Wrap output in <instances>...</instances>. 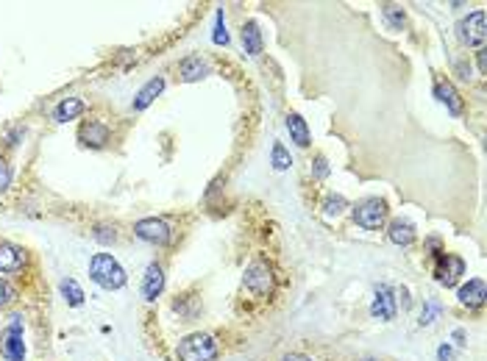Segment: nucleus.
I'll use <instances>...</instances> for the list:
<instances>
[{
    "label": "nucleus",
    "mask_w": 487,
    "mask_h": 361,
    "mask_svg": "<svg viewBox=\"0 0 487 361\" xmlns=\"http://www.w3.org/2000/svg\"><path fill=\"white\" fill-rule=\"evenodd\" d=\"M178 361H215L220 356V345L209 334H189L175 348Z\"/></svg>",
    "instance_id": "1"
},
{
    "label": "nucleus",
    "mask_w": 487,
    "mask_h": 361,
    "mask_svg": "<svg viewBox=\"0 0 487 361\" xmlns=\"http://www.w3.org/2000/svg\"><path fill=\"white\" fill-rule=\"evenodd\" d=\"M89 275L98 287L103 289H120L126 284V270L117 264L114 256L109 253H95L92 261H89Z\"/></svg>",
    "instance_id": "2"
},
{
    "label": "nucleus",
    "mask_w": 487,
    "mask_h": 361,
    "mask_svg": "<svg viewBox=\"0 0 487 361\" xmlns=\"http://www.w3.org/2000/svg\"><path fill=\"white\" fill-rule=\"evenodd\" d=\"M387 219V203L379 198H368L362 203L354 206V222L365 231H379Z\"/></svg>",
    "instance_id": "3"
},
{
    "label": "nucleus",
    "mask_w": 487,
    "mask_h": 361,
    "mask_svg": "<svg viewBox=\"0 0 487 361\" xmlns=\"http://www.w3.org/2000/svg\"><path fill=\"white\" fill-rule=\"evenodd\" d=\"M243 284H245V289H248L251 294H256V297L270 294V292H273V270H270V264H267L265 259L251 261L248 270H245Z\"/></svg>",
    "instance_id": "4"
},
{
    "label": "nucleus",
    "mask_w": 487,
    "mask_h": 361,
    "mask_svg": "<svg viewBox=\"0 0 487 361\" xmlns=\"http://www.w3.org/2000/svg\"><path fill=\"white\" fill-rule=\"evenodd\" d=\"M0 353L8 361L25 359V345H22V317H14V322L3 331L0 336Z\"/></svg>",
    "instance_id": "5"
},
{
    "label": "nucleus",
    "mask_w": 487,
    "mask_h": 361,
    "mask_svg": "<svg viewBox=\"0 0 487 361\" xmlns=\"http://www.w3.org/2000/svg\"><path fill=\"white\" fill-rule=\"evenodd\" d=\"M487 28H485V11H474L468 14V20L460 22V39L468 48H482L485 45Z\"/></svg>",
    "instance_id": "6"
},
{
    "label": "nucleus",
    "mask_w": 487,
    "mask_h": 361,
    "mask_svg": "<svg viewBox=\"0 0 487 361\" xmlns=\"http://www.w3.org/2000/svg\"><path fill=\"white\" fill-rule=\"evenodd\" d=\"M134 233L142 239V242H151V245H167L170 242V228L164 219L156 217H148V219H140L134 225Z\"/></svg>",
    "instance_id": "7"
},
{
    "label": "nucleus",
    "mask_w": 487,
    "mask_h": 361,
    "mask_svg": "<svg viewBox=\"0 0 487 361\" xmlns=\"http://www.w3.org/2000/svg\"><path fill=\"white\" fill-rule=\"evenodd\" d=\"M440 259V264H437V281L443 284V287H454L457 281H460V275L465 273V264H462V259L460 256H451V253H440L437 256Z\"/></svg>",
    "instance_id": "8"
},
{
    "label": "nucleus",
    "mask_w": 487,
    "mask_h": 361,
    "mask_svg": "<svg viewBox=\"0 0 487 361\" xmlns=\"http://www.w3.org/2000/svg\"><path fill=\"white\" fill-rule=\"evenodd\" d=\"M371 314L382 322H390L396 317V294L390 287H379L373 294V306H371Z\"/></svg>",
    "instance_id": "9"
},
{
    "label": "nucleus",
    "mask_w": 487,
    "mask_h": 361,
    "mask_svg": "<svg viewBox=\"0 0 487 361\" xmlns=\"http://www.w3.org/2000/svg\"><path fill=\"white\" fill-rule=\"evenodd\" d=\"M25 250L11 245V242H0V273H17L25 267Z\"/></svg>",
    "instance_id": "10"
},
{
    "label": "nucleus",
    "mask_w": 487,
    "mask_h": 361,
    "mask_svg": "<svg viewBox=\"0 0 487 361\" xmlns=\"http://www.w3.org/2000/svg\"><path fill=\"white\" fill-rule=\"evenodd\" d=\"M79 139H81V144H86V147H103V144L109 142V128H106L103 123L89 120V123H84L81 125Z\"/></svg>",
    "instance_id": "11"
},
{
    "label": "nucleus",
    "mask_w": 487,
    "mask_h": 361,
    "mask_svg": "<svg viewBox=\"0 0 487 361\" xmlns=\"http://www.w3.org/2000/svg\"><path fill=\"white\" fill-rule=\"evenodd\" d=\"M162 89H164V78L159 75V78H151L140 92H137V97H134V111H145L159 95H162Z\"/></svg>",
    "instance_id": "12"
},
{
    "label": "nucleus",
    "mask_w": 487,
    "mask_h": 361,
    "mask_svg": "<svg viewBox=\"0 0 487 361\" xmlns=\"http://www.w3.org/2000/svg\"><path fill=\"white\" fill-rule=\"evenodd\" d=\"M434 95L446 103V109H448L451 114H462V109H465V106H462V97H460V92H457L448 81H437V83H434Z\"/></svg>",
    "instance_id": "13"
},
{
    "label": "nucleus",
    "mask_w": 487,
    "mask_h": 361,
    "mask_svg": "<svg viewBox=\"0 0 487 361\" xmlns=\"http://www.w3.org/2000/svg\"><path fill=\"white\" fill-rule=\"evenodd\" d=\"M164 289V273L159 264H151L148 270H145V281H142V294H145V300H156L159 294H162Z\"/></svg>",
    "instance_id": "14"
},
{
    "label": "nucleus",
    "mask_w": 487,
    "mask_h": 361,
    "mask_svg": "<svg viewBox=\"0 0 487 361\" xmlns=\"http://www.w3.org/2000/svg\"><path fill=\"white\" fill-rule=\"evenodd\" d=\"M460 303L468 306V308H479L485 303V281L482 278L468 281L465 287L460 289Z\"/></svg>",
    "instance_id": "15"
},
{
    "label": "nucleus",
    "mask_w": 487,
    "mask_h": 361,
    "mask_svg": "<svg viewBox=\"0 0 487 361\" xmlns=\"http://www.w3.org/2000/svg\"><path fill=\"white\" fill-rule=\"evenodd\" d=\"M84 100L81 97H65L59 106H56V111H53V120L56 123H67V120H76L79 114H84Z\"/></svg>",
    "instance_id": "16"
},
{
    "label": "nucleus",
    "mask_w": 487,
    "mask_h": 361,
    "mask_svg": "<svg viewBox=\"0 0 487 361\" xmlns=\"http://www.w3.org/2000/svg\"><path fill=\"white\" fill-rule=\"evenodd\" d=\"M287 131L298 147H309V128L301 114H287Z\"/></svg>",
    "instance_id": "17"
},
{
    "label": "nucleus",
    "mask_w": 487,
    "mask_h": 361,
    "mask_svg": "<svg viewBox=\"0 0 487 361\" xmlns=\"http://www.w3.org/2000/svg\"><path fill=\"white\" fill-rule=\"evenodd\" d=\"M206 72H209V67H206V62H201V56H187L181 62V81H187V83L201 81Z\"/></svg>",
    "instance_id": "18"
},
{
    "label": "nucleus",
    "mask_w": 487,
    "mask_h": 361,
    "mask_svg": "<svg viewBox=\"0 0 487 361\" xmlns=\"http://www.w3.org/2000/svg\"><path fill=\"white\" fill-rule=\"evenodd\" d=\"M387 233H390V242L404 245V247L415 242V225H412V222H406V219H393Z\"/></svg>",
    "instance_id": "19"
},
{
    "label": "nucleus",
    "mask_w": 487,
    "mask_h": 361,
    "mask_svg": "<svg viewBox=\"0 0 487 361\" xmlns=\"http://www.w3.org/2000/svg\"><path fill=\"white\" fill-rule=\"evenodd\" d=\"M243 45H245V53H251V56H259L262 53V31H259V25L253 20L243 25Z\"/></svg>",
    "instance_id": "20"
},
{
    "label": "nucleus",
    "mask_w": 487,
    "mask_h": 361,
    "mask_svg": "<svg viewBox=\"0 0 487 361\" xmlns=\"http://www.w3.org/2000/svg\"><path fill=\"white\" fill-rule=\"evenodd\" d=\"M62 294L67 297V303H70V306H81V303H84V292H81V287L73 281V278H65V281H62Z\"/></svg>",
    "instance_id": "21"
},
{
    "label": "nucleus",
    "mask_w": 487,
    "mask_h": 361,
    "mask_svg": "<svg viewBox=\"0 0 487 361\" xmlns=\"http://www.w3.org/2000/svg\"><path fill=\"white\" fill-rule=\"evenodd\" d=\"M270 161H273V167L276 170H290V164H293V158H290V153L284 150V144L276 142L273 144V153H270Z\"/></svg>",
    "instance_id": "22"
},
{
    "label": "nucleus",
    "mask_w": 487,
    "mask_h": 361,
    "mask_svg": "<svg viewBox=\"0 0 487 361\" xmlns=\"http://www.w3.org/2000/svg\"><path fill=\"white\" fill-rule=\"evenodd\" d=\"M345 209H348V200L340 198V195H328V198L323 200V212L328 217H340Z\"/></svg>",
    "instance_id": "23"
},
{
    "label": "nucleus",
    "mask_w": 487,
    "mask_h": 361,
    "mask_svg": "<svg viewBox=\"0 0 487 361\" xmlns=\"http://www.w3.org/2000/svg\"><path fill=\"white\" fill-rule=\"evenodd\" d=\"M382 11H385V20H387L393 28H401V25H404V11H401L399 6H385Z\"/></svg>",
    "instance_id": "24"
},
{
    "label": "nucleus",
    "mask_w": 487,
    "mask_h": 361,
    "mask_svg": "<svg viewBox=\"0 0 487 361\" xmlns=\"http://www.w3.org/2000/svg\"><path fill=\"white\" fill-rule=\"evenodd\" d=\"M437 314H440V303H437V300H429V303H426V308L420 311V325L434 322V320H437Z\"/></svg>",
    "instance_id": "25"
},
{
    "label": "nucleus",
    "mask_w": 487,
    "mask_h": 361,
    "mask_svg": "<svg viewBox=\"0 0 487 361\" xmlns=\"http://www.w3.org/2000/svg\"><path fill=\"white\" fill-rule=\"evenodd\" d=\"M14 300H17V292H14V287H11L8 281H3V278H0V308L11 306Z\"/></svg>",
    "instance_id": "26"
},
{
    "label": "nucleus",
    "mask_w": 487,
    "mask_h": 361,
    "mask_svg": "<svg viewBox=\"0 0 487 361\" xmlns=\"http://www.w3.org/2000/svg\"><path fill=\"white\" fill-rule=\"evenodd\" d=\"M212 39H215V45H229V34H226V22H223V11H218V25H215Z\"/></svg>",
    "instance_id": "27"
},
{
    "label": "nucleus",
    "mask_w": 487,
    "mask_h": 361,
    "mask_svg": "<svg viewBox=\"0 0 487 361\" xmlns=\"http://www.w3.org/2000/svg\"><path fill=\"white\" fill-rule=\"evenodd\" d=\"M92 236H95L98 242H103V245H109V242H114V239H117V233H114V228H109V225H98Z\"/></svg>",
    "instance_id": "28"
},
{
    "label": "nucleus",
    "mask_w": 487,
    "mask_h": 361,
    "mask_svg": "<svg viewBox=\"0 0 487 361\" xmlns=\"http://www.w3.org/2000/svg\"><path fill=\"white\" fill-rule=\"evenodd\" d=\"M11 186V167L6 158H0V192H6Z\"/></svg>",
    "instance_id": "29"
},
{
    "label": "nucleus",
    "mask_w": 487,
    "mask_h": 361,
    "mask_svg": "<svg viewBox=\"0 0 487 361\" xmlns=\"http://www.w3.org/2000/svg\"><path fill=\"white\" fill-rule=\"evenodd\" d=\"M315 175H318V178H326V175H328V164H326L323 156H315Z\"/></svg>",
    "instance_id": "30"
},
{
    "label": "nucleus",
    "mask_w": 487,
    "mask_h": 361,
    "mask_svg": "<svg viewBox=\"0 0 487 361\" xmlns=\"http://www.w3.org/2000/svg\"><path fill=\"white\" fill-rule=\"evenodd\" d=\"M476 64H479V72L485 75V72H487V50H485V48H479V50H476Z\"/></svg>",
    "instance_id": "31"
},
{
    "label": "nucleus",
    "mask_w": 487,
    "mask_h": 361,
    "mask_svg": "<svg viewBox=\"0 0 487 361\" xmlns=\"http://www.w3.org/2000/svg\"><path fill=\"white\" fill-rule=\"evenodd\" d=\"M437 359H440V361H448V359H451V348H448V345H443V348L437 350Z\"/></svg>",
    "instance_id": "32"
},
{
    "label": "nucleus",
    "mask_w": 487,
    "mask_h": 361,
    "mask_svg": "<svg viewBox=\"0 0 487 361\" xmlns=\"http://www.w3.org/2000/svg\"><path fill=\"white\" fill-rule=\"evenodd\" d=\"M281 361H312V359H309V356H304V353H287Z\"/></svg>",
    "instance_id": "33"
},
{
    "label": "nucleus",
    "mask_w": 487,
    "mask_h": 361,
    "mask_svg": "<svg viewBox=\"0 0 487 361\" xmlns=\"http://www.w3.org/2000/svg\"><path fill=\"white\" fill-rule=\"evenodd\" d=\"M365 361H373V359H365Z\"/></svg>",
    "instance_id": "34"
}]
</instances>
